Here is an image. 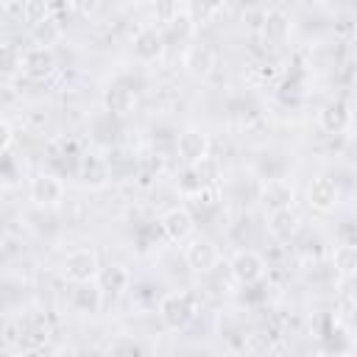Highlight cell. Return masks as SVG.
Returning <instances> with one entry per match:
<instances>
[{
    "mask_svg": "<svg viewBox=\"0 0 357 357\" xmlns=\"http://www.w3.org/2000/svg\"><path fill=\"white\" fill-rule=\"evenodd\" d=\"M109 351H114V354H142L145 346H139L137 340H117V343L109 346Z\"/></svg>",
    "mask_w": 357,
    "mask_h": 357,
    "instance_id": "cell-31",
    "label": "cell"
},
{
    "mask_svg": "<svg viewBox=\"0 0 357 357\" xmlns=\"http://www.w3.org/2000/svg\"><path fill=\"white\" fill-rule=\"evenodd\" d=\"M340 181L332 178V176H315L310 181V190H307V201L315 212H335L337 204H340Z\"/></svg>",
    "mask_w": 357,
    "mask_h": 357,
    "instance_id": "cell-10",
    "label": "cell"
},
{
    "mask_svg": "<svg viewBox=\"0 0 357 357\" xmlns=\"http://www.w3.org/2000/svg\"><path fill=\"white\" fill-rule=\"evenodd\" d=\"M282 75H284L282 64H279L276 59H268V56H259V59H254V61L245 67V78H248L251 84H257V86L276 84Z\"/></svg>",
    "mask_w": 357,
    "mask_h": 357,
    "instance_id": "cell-22",
    "label": "cell"
},
{
    "mask_svg": "<svg viewBox=\"0 0 357 357\" xmlns=\"http://www.w3.org/2000/svg\"><path fill=\"white\" fill-rule=\"evenodd\" d=\"M176 153L184 165H195L209 156V137L201 128H184L176 134Z\"/></svg>",
    "mask_w": 357,
    "mask_h": 357,
    "instance_id": "cell-16",
    "label": "cell"
},
{
    "mask_svg": "<svg viewBox=\"0 0 357 357\" xmlns=\"http://www.w3.org/2000/svg\"><path fill=\"white\" fill-rule=\"evenodd\" d=\"M75 178H78L81 187H89V190L106 187L112 181L106 156H100V153H81L78 165H75Z\"/></svg>",
    "mask_w": 357,
    "mask_h": 357,
    "instance_id": "cell-8",
    "label": "cell"
},
{
    "mask_svg": "<svg viewBox=\"0 0 357 357\" xmlns=\"http://www.w3.org/2000/svg\"><path fill=\"white\" fill-rule=\"evenodd\" d=\"M192 167H195L198 178L204 181V187H218V184H220V162H218L215 156H204V159L195 162Z\"/></svg>",
    "mask_w": 357,
    "mask_h": 357,
    "instance_id": "cell-24",
    "label": "cell"
},
{
    "mask_svg": "<svg viewBox=\"0 0 357 357\" xmlns=\"http://www.w3.org/2000/svg\"><path fill=\"white\" fill-rule=\"evenodd\" d=\"M226 268H229V273H231V279L237 284H254V282L265 279V273H268L265 257L259 251H254V248H240Z\"/></svg>",
    "mask_w": 357,
    "mask_h": 357,
    "instance_id": "cell-3",
    "label": "cell"
},
{
    "mask_svg": "<svg viewBox=\"0 0 357 357\" xmlns=\"http://www.w3.org/2000/svg\"><path fill=\"white\" fill-rule=\"evenodd\" d=\"M47 3V8L53 11V14H59V11H64V8H70V0H45Z\"/></svg>",
    "mask_w": 357,
    "mask_h": 357,
    "instance_id": "cell-34",
    "label": "cell"
},
{
    "mask_svg": "<svg viewBox=\"0 0 357 357\" xmlns=\"http://www.w3.org/2000/svg\"><path fill=\"white\" fill-rule=\"evenodd\" d=\"M298 231H301V218H298V212L293 206L268 212V234L276 243H290V240L298 237Z\"/></svg>",
    "mask_w": 357,
    "mask_h": 357,
    "instance_id": "cell-17",
    "label": "cell"
},
{
    "mask_svg": "<svg viewBox=\"0 0 357 357\" xmlns=\"http://www.w3.org/2000/svg\"><path fill=\"white\" fill-rule=\"evenodd\" d=\"M318 126L326 134H346L351 128V103L343 98L326 100L318 112Z\"/></svg>",
    "mask_w": 357,
    "mask_h": 357,
    "instance_id": "cell-12",
    "label": "cell"
},
{
    "mask_svg": "<svg viewBox=\"0 0 357 357\" xmlns=\"http://www.w3.org/2000/svg\"><path fill=\"white\" fill-rule=\"evenodd\" d=\"M20 56H22V50L17 45L0 42V75H17L20 73Z\"/></svg>",
    "mask_w": 357,
    "mask_h": 357,
    "instance_id": "cell-26",
    "label": "cell"
},
{
    "mask_svg": "<svg viewBox=\"0 0 357 357\" xmlns=\"http://www.w3.org/2000/svg\"><path fill=\"white\" fill-rule=\"evenodd\" d=\"M11 145H14V128H11V123L6 117H0V156L8 153Z\"/></svg>",
    "mask_w": 357,
    "mask_h": 357,
    "instance_id": "cell-30",
    "label": "cell"
},
{
    "mask_svg": "<svg viewBox=\"0 0 357 357\" xmlns=\"http://www.w3.org/2000/svg\"><path fill=\"white\" fill-rule=\"evenodd\" d=\"M159 28H162L167 45H187V42L192 39V33H195V14H192V6H190V3L178 6V11H176L165 25H159Z\"/></svg>",
    "mask_w": 357,
    "mask_h": 357,
    "instance_id": "cell-14",
    "label": "cell"
},
{
    "mask_svg": "<svg viewBox=\"0 0 357 357\" xmlns=\"http://www.w3.org/2000/svg\"><path fill=\"white\" fill-rule=\"evenodd\" d=\"M220 262V251L212 240L206 237H192L187 245H184V265L192 271V273H209L215 265Z\"/></svg>",
    "mask_w": 357,
    "mask_h": 357,
    "instance_id": "cell-9",
    "label": "cell"
},
{
    "mask_svg": "<svg viewBox=\"0 0 357 357\" xmlns=\"http://www.w3.org/2000/svg\"><path fill=\"white\" fill-rule=\"evenodd\" d=\"M142 92V78H131V75H117L106 84L103 89V112L114 114V117H126L134 112L137 100Z\"/></svg>",
    "mask_w": 357,
    "mask_h": 357,
    "instance_id": "cell-2",
    "label": "cell"
},
{
    "mask_svg": "<svg viewBox=\"0 0 357 357\" xmlns=\"http://www.w3.org/2000/svg\"><path fill=\"white\" fill-rule=\"evenodd\" d=\"M159 229H162V237L170 240V243H184L190 240L192 229H195V218L187 206H173L167 209L162 218H159Z\"/></svg>",
    "mask_w": 357,
    "mask_h": 357,
    "instance_id": "cell-11",
    "label": "cell"
},
{
    "mask_svg": "<svg viewBox=\"0 0 357 357\" xmlns=\"http://www.w3.org/2000/svg\"><path fill=\"white\" fill-rule=\"evenodd\" d=\"M298 257L301 259H310V248L307 245H298ZM318 257H321V240L315 237L312 240V262H318Z\"/></svg>",
    "mask_w": 357,
    "mask_h": 357,
    "instance_id": "cell-32",
    "label": "cell"
},
{
    "mask_svg": "<svg viewBox=\"0 0 357 357\" xmlns=\"http://www.w3.org/2000/svg\"><path fill=\"white\" fill-rule=\"evenodd\" d=\"M218 64V53L209 42H192L184 45V70L192 78H206Z\"/></svg>",
    "mask_w": 357,
    "mask_h": 357,
    "instance_id": "cell-15",
    "label": "cell"
},
{
    "mask_svg": "<svg viewBox=\"0 0 357 357\" xmlns=\"http://www.w3.org/2000/svg\"><path fill=\"white\" fill-rule=\"evenodd\" d=\"M95 282H98V287L103 290V298H106V296L117 298V296H123V293L128 290L131 273H128L120 262H109V265H100V268H98Z\"/></svg>",
    "mask_w": 357,
    "mask_h": 357,
    "instance_id": "cell-20",
    "label": "cell"
},
{
    "mask_svg": "<svg viewBox=\"0 0 357 357\" xmlns=\"http://www.w3.org/2000/svg\"><path fill=\"white\" fill-rule=\"evenodd\" d=\"M95 6H98V0H70V8H75V11H81V14L95 11Z\"/></svg>",
    "mask_w": 357,
    "mask_h": 357,
    "instance_id": "cell-33",
    "label": "cell"
},
{
    "mask_svg": "<svg viewBox=\"0 0 357 357\" xmlns=\"http://www.w3.org/2000/svg\"><path fill=\"white\" fill-rule=\"evenodd\" d=\"M28 195L39 209H56L64 201V181L56 173H36L28 184Z\"/></svg>",
    "mask_w": 357,
    "mask_h": 357,
    "instance_id": "cell-6",
    "label": "cell"
},
{
    "mask_svg": "<svg viewBox=\"0 0 357 357\" xmlns=\"http://www.w3.org/2000/svg\"><path fill=\"white\" fill-rule=\"evenodd\" d=\"M59 36H61V28H59L56 17H50V20H45V22H39V25L33 28V39H36V45L50 47V45H53Z\"/></svg>",
    "mask_w": 357,
    "mask_h": 357,
    "instance_id": "cell-27",
    "label": "cell"
},
{
    "mask_svg": "<svg viewBox=\"0 0 357 357\" xmlns=\"http://www.w3.org/2000/svg\"><path fill=\"white\" fill-rule=\"evenodd\" d=\"M59 61H56V53L53 47H45V45H33L28 50H22L20 56V73L31 81H45L56 73Z\"/></svg>",
    "mask_w": 357,
    "mask_h": 357,
    "instance_id": "cell-5",
    "label": "cell"
},
{
    "mask_svg": "<svg viewBox=\"0 0 357 357\" xmlns=\"http://www.w3.org/2000/svg\"><path fill=\"white\" fill-rule=\"evenodd\" d=\"M257 201L265 206V212L284 209V206H293L296 204V190H293V184L284 176H279V178H262L257 184Z\"/></svg>",
    "mask_w": 357,
    "mask_h": 357,
    "instance_id": "cell-7",
    "label": "cell"
},
{
    "mask_svg": "<svg viewBox=\"0 0 357 357\" xmlns=\"http://www.w3.org/2000/svg\"><path fill=\"white\" fill-rule=\"evenodd\" d=\"M178 11V0H156V22L165 25Z\"/></svg>",
    "mask_w": 357,
    "mask_h": 357,
    "instance_id": "cell-29",
    "label": "cell"
},
{
    "mask_svg": "<svg viewBox=\"0 0 357 357\" xmlns=\"http://www.w3.org/2000/svg\"><path fill=\"white\" fill-rule=\"evenodd\" d=\"M50 17H56V14L47 8L45 0H25V6H22V20H25L31 28H36L39 22H45V20H50Z\"/></svg>",
    "mask_w": 357,
    "mask_h": 357,
    "instance_id": "cell-25",
    "label": "cell"
},
{
    "mask_svg": "<svg viewBox=\"0 0 357 357\" xmlns=\"http://www.w3.org/2000/svg\"><path fill=\"white\" fill-rule=\"evenodd\" d=\"M100 268V259H98V251L95 248H75L64 257V276L70 282H86V279H95Z\"/></svg>",
    "mask_w": 357,
    "mask_h": 357,
    "instance_id": "cell-13",
    "label": "cell"
},
{
    "mask_svg": "<svg viewBox=\"0 0 357 357\" xmlns=\"http://www.w3.org/2000/svg\"><path fill=\"white\" fill-rule=\"evenodd\" d=\"M198 310H201V301H198V296H195V293H190V290L167 293V296H162V298H159V304H156L159 321H162L167 329H173V332L187 329V326L195 321Z\"/></svg>",
    "mask_w": 357,
    "mask_h": 357,
    "instance_id": "cell-1",
    "label": "cell"
},
{
    "mask_svg": "<svg viewBox=\"0 0 357 357\" xmlns=\"http://www.w3.org/2000/svg\"><path fill=\"white\" fill-rule=\"evenodd\" d=\"M165 50H167V42H165V33L159 25H142L131 39V53L142 64L159 61L165 56Z\"/></svg>",
    "mask_w": 357,
    "mask_h": 357,
    "instance_id": "cell-4",
    "label": "cell"
},
{
    "mask_svg": "<svg viewBox=\"0 0 357 357\" xmlns=\"http://www.w3.org/2000/svg\"><path fill=\"white\" fill-rule=\"evenodd\" d=\"M304 92H307V75L301 70H290L284 73L279 81H276V95L282 103L287 106H296L304 100Z\"/></svg>",
    "mask_w": 357,
    "mask_h": 357,
    "instance_id": "cell-21",
    "label": "cell"
},
{
    "mask_svg": "<svg viewBox=\"0 0 357 357\" xmlns=\"http://www.w3.org/2000/svg\"><path fill=\"white\" fill-rule=\"evenodd\" d=\"M290 31H293V25H290V17H287L284 11L271 8V11H265V14H262L259 33H262L265 45H271V47L284 45V42L290 39Z\"/></svg>",
    "mask_w": 357,
    "mask_h": 357,
    "instance_id": "cell-19",
    "label": "cell"
},
{
    "mask_svg": "<svg viewBox=\"0 0 357 357\" xmlns=\"http://www.w3.org/2000/svg\"><path fill=\"white\" fill-rule=\"evenodd\" d=\"M176 184H178V192H181V195H192V192L204 190V181L198 178V173H195L192 165H184V170H181L178 178H176Z\"/></svg>",
    "mask_w": 357,
    "mask_h": 357,
    "instance_id": "cell-28",
    "label": "cell"
},
{
    "mask_svg": "<svg viewBox=\"0 0 357 357\" xmlns=\"http://www.w3.org/2000/svg\"><path fill=\"white\" fill-rule=\"evenodd\" d=\"M70 307L81 315H95L100 312L103 307V290L98 287L95 279H86V282H73V290H70Z\"/></svg>",
    "mask_w": 357,
    "mask_h": 357,
    "instance_id": "cell-18",
    "label": "cell"
},
{
    "mask_svg": "<svg viewBox=\"0 0 357 357\" xmlns=\"http://www.w3.org/2000/svg\"><path fill=\"white\" fill-rule=\"evenodd\" d=\"M332 271L340 279H351L357 271V245L354 243H337L332 248Z\"/></svg>",
    "mask_w": 357,
    "mask_h": 357,
    "instance_id": "cell-23",
    "label": "cell"
}]
</instances>
